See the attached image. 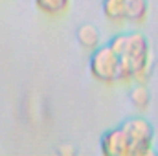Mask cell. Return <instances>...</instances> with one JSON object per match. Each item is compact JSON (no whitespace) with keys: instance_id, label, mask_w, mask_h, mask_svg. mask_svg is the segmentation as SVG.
<instances>
[{"instance_id":"cell-4","label":"cell","mask_w":158,"mask_h":156,"mask_svg":"<svg viewBox=\"0 0 158 156\" xmlns=\"http://www.w3.org/2000/svg\"><path fill=\"white\" fill-rule=\"evenodd\" d=\"M101 151L109 156L131 154V145H129V140H127L123 127L105 132V136L101 138Z\"/></svg>"},{"instance_id":"cell-9","label":"cell","mask_w":158,"mask_h":156,"mask_svg":"<svg viewBox=\"0 0 158 156\" xmlns=\"http://www.w3.org/2000/svg\"><path fill=\"white\" fill-rule=\"evenodd\" d=\"M131 103L136 107V109H140V110H143V109H147L149 107V103H151V94H149V90H147V86L143 84V83H140V84H136V86H132V90H131Z\"/></svg>"},{"instance_id":"cell-8","label":"cell","mask_w":158,"mask_h":156,"mask_svg":"<svg viewBox=\"0 0 158 156\" xmlns=\"http://www.w3.org/2000/svg\"><path fill=\"white\" fill-rule=\"evenodd\" d=\"M35 6L44 15L59 17L66 13V9L70 7V0H35Z\"/></svg>"},{"instance_id":"cell-5","label":"cell","mask_w":158,"mask_h":156,"mask_svg":"<svg viewBox=\"0 0 158 156\" xmlns=\"http://www.w3.org/2000/svg\"><path fill=\"white\" fill-rule=\"evenodd\" d=\"M76 37H77L79 46L85 48V50H96V48L101 44V33H99V30H98L96 26H92V24H83V26H79Z\"/></svg>"},{"instance_id":"cell-2","label":"cell","mask_w":158,"mask_h":156,"mask_svg":"<svg viewBox=\"0 0 158 156\" xmlns=\"http://www.w3.org/2000/svg\"><path fill=\"white\" fill-rule=\"evenodd\" d=\"M119 70H121V59L110 48V44L98 46L92 50L90 55V74L99 83H116L119 81Z\"/></svg>"},{"instance_id":"cell-1","label":"cell","mask_w":158,"mask_h":156,"mask_svg":"<svg viewBox=\"0 0 158 156\" xmlns=\"http://www.w3.org/2000/svg\"><path fill=\"white\" fill-rule=\"evenodd\" d=\"M119 59H121L119 81L145 83L147 77L151 76L153 57H151L149 44L143 35H140V33L127 35V42H125L123 51L119 53Z\"/></svg>"},{"instance_id":"cell-7","label":"cell","mask_w":158,"mask_h":156,"mask_svg":"<svg viewBox=\"0 0 158 156\" xmlns=\"http://www.w3.org/2000/svg\"><path fill=\"white\" fill-rule=\"evenodd\" d=\"M103 15L107 17V20L121 24L123 20H127V13H125V0H105L103 2Z\"/></svg>"},{"instance_id":"cell-3","label":"cell","mask_w":158,"mask_h":156,"mask_svg":"<svg viewBox=\"0 0 158 156\" xmlns=\"http://www.w3.org/2000/svg\"><path fill=\"white\" fill-rule=\"evenodd\" d=\"M123 130H125L129 145H131V154H147L151 151L155 132L147 119L132 117L123 123Z\"/></svg>"},{"instance_id":"cell-6","label":"cell","mask_w":158,"mask_h":156,"mask_svg":"<svg viewBox=\"0 0 158 156\" xmlns=\"http://www.w3.org/2000/svg\"><path fill=\"white\" fill-rule=\"evenodd\" d=\"M125 13L129 22L142 24L149 13V4L147 0H125Z\"/></svg>"}]
</instances>
